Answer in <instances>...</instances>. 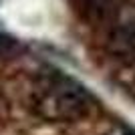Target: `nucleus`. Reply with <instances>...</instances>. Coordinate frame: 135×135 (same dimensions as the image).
Here are the masks:
<instances>
[{
    "label": "nucleus",
    "instance_id": "1",
    "mask_svg": "<svg viewBox=\"0 0 135 135\" xmlns=\"http://www.w3.org/2000/svg\"><path fill=\"white\" fill-rule=\"evenodd\" d=\"M34 109L46 121L77 123L95 113L97 101L79 81L59 69L42 67L34 81Z\"/></svg>",
    "mask_w": 135,
    "mask_h": 135
},
{
    "label": "nucleus",
    "instance_id": "2",
    "mask_svg": "<svg viewBox=\"0 0 135 135\" xmlns=\"http://www.w3.org/2000/svg\"><path fill=\"white\" fill-rule=\"evenodd\" d=\"M69 4L75 10V14L89 26L111 30L117 24V0H69Z\"/></svg>",
    "mask_w": 135,
    "mask_h": 135
},
{
    "label": "nucleus",
    "instance_id": "3",
    "mask_svg": "<svg viewBox=\"0 0 135 135\" xmlns=\"http://www.w3.org/2000/svg\"><path fill=\"white\" fill-rule=\"evenodd\" d=\"M107 51L121 67L135 71V22H121L109 30Z\"/></svg>",
    "mask_w": 135,
    "mask_h": 135
},
{
    "label": "nucleus",
    "instance_id": "4",
    "mask_svg": "<svg viewBox=\"0 0 135 135\" xmlns=\"http://www.w3.org/2000/svg\"><path fill=\"white\" fill-rule=\"evenodd\" d=\"M18 49V40L6 32H0V56H8Z\"/></svg>",
    "mask_w": 135,
    "mask_h": 135
},
{
    "label": "nucleus",
    "instance_id": "5",
    "mask_svg": "<svg viewBox=\"0 0 135 135\" xmlns=\"http://www.w3.org/2000/svg\"><path fill=\"white\" fill-rule=\"evenodd\" d=\"M119 135H135V131H131V129H125V131H121Z\"/></svg>",
    "mask_w": 135,
    "mask_h": 135
}]
</instances>
